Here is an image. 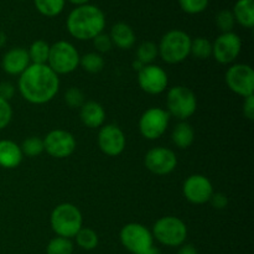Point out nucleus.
Instances as JSON below:
<instances>
[{
	"label": "nucleus",
	"instance_id": "a878e982",
	"mask_svg": "<svg viewBox=\"0 0 254 254\" xmlns=\"http://www.w3.org/2000/svg\"><path fill=\"white\" fill-rule=\"evenodd\" d=\"M104 59L98 52H89L79 57V66L88 73H99L104 68Z\"/></svg>",
	"mask_w": 254,
	"mask_h": 254
},
{
	"label": "nucleus",
	"instance_id": "6e6552de",
	"mask_svg": "<svg viewBox=\"0 0 254 254\" xmlns=\"http://www.w3.org/2000/svg\"><path fill=\"white\" fill-rule=\"evenodd\" d=\"M119 240L122 246L131 254L143 253L154 246V238L150 231L144 225L136 222L123 226L119 233Z\"/></svg>",
	"mask_w": 254,
	"mask_h": 254
},
{
	"label": "nucleus",
	"instance_id": "4be33fe9",
	"mask_svg": "<svg viewBox=\"0 0 254 254\" xmlns=\"http://www.w3.org/2000/svg\"><path fill=\"white\" fill-rule=\"evenodd\" d=\"M171 140L179 149H188L195 140V131L188 122H180L176 124L171 134Z\"/></svg>",
	"mask_w": 254,
	"mask_h": 254
},
{
	"label": "nucleus",
	"instance_id": "cd10ccee",
	"mask_svg": "<svg viewBox=\"0 0 254 254\" xmlns=\"http://www.w3.org/2000/svg\"><path fill=\"white\" fill-rule=\"evenodd\" d=\"M158 55V45L151 41L141 42L136 49V60L143 64H151Z\"/></svg>",
	"mask_w": 254,
	"mask_h": 254
},
{
	"label": "nucleus",
	"instance_id": "2eb2a0df",
	"mask_svg": "<svg viewBox=\"0 0 254 254\" xmlns=\"http://www.w3.org/2000/svg\"><path fill=\"white\" fill-rule=\"evenodd\" d=\"M183 192L186 200L193 205H203L208 202L213 193L211 181L201 174L190 175L183 185Z\"/></svg>",
	"mask_w": 254,
	"mask_h": 254
},
{
	"label": "nucleus",
	"instance_id": "37998d69",
	"mask_svg": "<svg viewBox=\"0 0 254 254\" xmlns=\"http://www.w3.org/2000/svg\"><path fill=\"white\" fill-rule=\"evenodd\" d=\"M5 44H6V35L2 31H0V49H1Z\"/></svg>",
	"mask_w": 254,
	"mask_h": 254
},
{
	"label": "nucleus",
	"instance_id": "a19ab883",
	"mask_svg": "<svg viewBox=\"0 0 254 254\" xmlns=\"http://www.w3.org/2000/svg\"><path fill=\"white\" fill-rule=\"evenodd\" d=\"M71 4L76 5V6H79V5H84V4H89L91 0H68Z\"/></svg>",
	"mask_w": 254,
	"mask_h": 254
},
{
	"label": "nucleus",
	"instance_id": "423d86ee",
	"mask_svg": "<svg viewBox=\"0 0 254 254\" xmlns=\"http://www.w3.org/2000/svg\"><path fill=\"white\" fill-rule=\"evenodd\" d=\"M79 57L78 51L71 42L61 40L50 46L47 66L56 74H68L79 66Z\"/></svg>",
	"mask_w": 254,
	"mask_h": 254
},
{
	"label": "nucleus",
	"instance_id": "4468645a",
	"mask_svg": "<svg viewBox=\"0 0 254 254\" xmlns=\"http://www.w3.org/2000/svg\"><path fill=\"white\" fill-rule=\"evenodd\" d=\"M168 73L158 64H145L138 72L139 87L148 94L156 96L163 93L168 87Z\"/></svg>",
	"mask_w": 254,
	"mask_h": 254
},
{
	"label": "nucleus",
	"instance_id": "dca6fc26",
	"mask_svg": "<svg viewBox=\"0 0 254 254\" xmlns=\"http://www.w3.org/2000/svg\"><path fill=\"white\" fill-rule=\"evenodd\" d=\"M126 134L116 124L102 126L98 133V146L108 156H118L126 149Z\"/></svg>",
	"mask_w": 254,
	"mask_h": 254
},
{
	"label": "nucleus",
	"instance_id": "e433bc0d",
	"mask_svg": "<svg viewBox=\"0 0 254 254\" xmlns=\"http://www.w3.org/2000/svg\"><path fill=\"white\" fill-rule=\"evenodd\" d=\"M15 94V87L14 84L10 82H1L0 83V98L5 99V101H10Z\"/></svg>",
	"mask_w": 254,
	"mask_h": 254
},
{
	"label": "nucleus",
	"instance_id": "f03ea898",
	"mask_svg": "<svg viewBox=\"0 0 254 254\" xmlns=\"http://www.w3.org/2000/svg\"><path fill=\"white\" fill-rule=\"evenodd\" d=\"M67 31L79 41L93 40L106 27V15L98 6L84 4L76 6L66 20Z\"/></svg>",
	"mask_w": 254,
	"mask_h": 254
},
{
	"label": "nucleus",
	"instance_id": "a211bd4d",
	"mask_svg": "<svg viewBox=\"0 0 254 254\" xmlns=\"http://www.w3.org/2000/svg\"><path fill=\"white\" fill-rule=\"evenodd\" d=\"M79 118L82 123L88 128H101L106 121V111L98 102H84L83 106L79 108Z\"/></svg>",
	"mask_w": 254,
	"mask_h": 254
},
{
	"label": "nucleus",
	"instance_id": "c9c22d12",
	"mask_svg": "<svg viewBox=\"0 0 254 254\" xmlns=\"http://www.w3.org/2000/svg\"><path fill=\"white\" fill-rule=\"evenodd\" d=\"M208 202H211L216 210H223L228 206V197L222 192H213Z\"/></svg>",
	"mask_w": 254,
	"mask_h": 254
},
{
	"label": "nucleus",
	"instance_id": "393cba45",
	"mask_svg": "<svg viewBox=\"0 0 254 254\" xmlns=\"http://www.w3.org/2000/svg\"><path fill=\"white\" fill-rule=\"evenodd\" d=\"M76 243L79 248L84 251H93L98 247L99 238L98 235L94 230L88 227H82L74 236Z\"/></svg>",
	"mask_w": 254,
	"mask_h": 254
},
{
	"label": "nucleus",
	"instance_id": "412c9836",
	"mask_svg": "<svg viewBox=\"0 0 254 254\" xmlns=\"http://www.w3.org/2000/svg\"><path fill=\"white\" fill-rule=\"evenodd\" d=\"M236 22L246 29L254 26V1L253 0H237L232 10Z\"/></svg>",
	"mask_w": 254,
	"mask_h": 254
},
{
	"label": "nucleus",
	"instance_id": "c85d7f7f",
	"mask_svg": "<svg viewBox=\"0 0 254 254\" xmlns=\"http://www.w3.org/2000/svg\"><path fill=\"white\" fill-rule=\"evenodd\" d=\"M73 243L71 240L56 236L49 242L46 247V254H72Z\"/></svg>",
	"mask_w": 254,
	"mask_h": 254
},
{
	"label": "nucleus",
	"instance_id": "39448f33",
	"mask_svg": "<svg viewBox=\"0 0 254 254\" xmlns=\"http://www.w3.org/2000/svg\"><path fill=\"white\" fill-rule=\"evenodd\" d=\"M154 240L165 247H180L188 238V227L185 222L175 216H165L154 223Z\"/></svg>",
	"mask_w": 254,
	"mask_h": 254
},
{
	"label": "nucleus",
	"instance_id": "9d476101",
	"mask_svg": "<svg viewBox=\"0 0 254 254\" xmlns=\"http://www.w3.org/2000/svg\"><path fill=\"white\" fill-rule=\"evenodd\" d=\"M226 84L237 96L250 97L254 94V71L250 64H235L226 72Z\"/></svg>",
	"mask_w": 254,
	"mask_h": 254
},
{
	"label": "nucleus",
	"instance_id": "f3484780",
	"mask_svg": "<svg viewBox=\"0 0 254 254\" xmlns=\"http://www.w3.org/2000/svg\"><path fill=\"white\" fill-rule=\"evenodd\" d=\"M31 64L26 49L14 47L9 50L1 59V67L10 76H20Z\"/></svg>",
	"mask_w": 254,
	"mask_h": 254
},
{
	"label": "nucleus",
	"instance_id": "aec40b11",
	"mask_svg": "<svg viewBox=\"0 0 254 254\" xmlns=\"http://www.w3.org/2000/svg\"><path fill=\"white\" fill-rule=\"evenodd\" d=\"M109 37H111L113 46H117L121 50H129L135 44L134 30L126 22L114 24L111 29Z\"/></svg>",
	"mask_w": 254,
	"mask_h": 254
},
{
	"label": "nucleus",
	"instance_id": "0eeeda50",
	"mask_svg": "<svg viewBox=\"0 0 254 254\" xmlns=\"http://www.w3.org/2000/svg\"><path fill=\"white\" fill-rule=\"evenodd\" d=\"M166 111L170 117L186 122L197 108L196 94L185 86H175L170 88L166 94Z\"/></svg>",
	"mask_w": 254,
	"mask_h": 254
},
{
	"label": "nucleus",
	"instance_id": "1a4fd4ad",
	"mask_svg": "<svg viewBox=\"0 0 254 254\" xmlns=\"http://www.w3.org/2000/svg\"><path fill=\"white\" fill-rule=\"evenodd\" d=\"M170 114L166 109L151 107L141 114L139 119V131L148 140L159 139L168 129Z\"/></svg>",
	"mask_w": 254,
	"mask_h": 254
},
{
	"label": "nucleus",
	"instance_id": "473e14b6",
	"mask_svg": "<svg viewBox=\"0 0 254 254\" xmlns=\"http://www.w3.org/2000/svg\"><path fill=\"white\" fill-rule=\"evenodd\" d=\"M83 92L77 87H71L64 93V102L69 108H81L86 102Z\"/></svg>",
	"mask_w": 254,
	"mask_h": 254
},
{
	"label": "nucleus",
	"instance_id": "c756f323",
	"mask_svg": "<svg viewBox=\"0 0 254 254\" xmlns=\"http://www.w3.org/2000/svg\"><path fill=\"white\" fill-rule=\"evenodd\" d=\"M22 155H26L29 158H35V156L41 155L45 151L44 149V139L39 136H29L25 139L21 144Z\"/></svg>",
	"mask_w": 254,
	"mask_h": 254
},
{
	"label": "nucleus",
	"instance_id": "2f4dec72",
	"mask_svg": "<svg viewBox=\"0 0 254 254\" xmlns=\"http://www.w3.org/2000/svg\"><path fill=\"white\" fill-rule=\"evenodd\" d=\"M208 1L210 0H179V5L186 14L196 15L207 9Z\"/></svg>",
	"mask_w": 254,
	"mask_h": 254
},
{
	"label": "nucleus",
	"instance_id": "bb28decb",
	"mask_svg": "<svg viewBox=\"0 0 254 254\" xmlns=\"http://www.w3.org/2000/svg\"><path fill=\"white\" fill-rule=\"evenodd\" d=\"M190 55L197 60H207L212 56V42L206 37H196L191 40Z\"/></svg>",
	"mask_w": 254,
	"mask_h": 254
},
{
	"label": "nucleus",
	"instance_id": "ddd939ff",
	"mask_svg": "<svg viewBox=\"0 0 254 254\" xmlns=\"http://www.w3.org/2000/svg\"><path fill=\"white\" fill-rule=\"evenodd\" d=\"M144 165L154 175L164 176L175 170L178 165V158L171 149L156 146L146 153L144 158Z\"/></svg>",
	"mask_w": 254,
	"mask_h": 254
},
{
	"label": "nucleus",
	"instance_id": "7c9ffc66",
	"mask_svg": "<svg viewBox=\"0 0 254 254\" xmlns=\"http://www.w3.org/2000/svg\"><path fill=\"white\" fill-rule=\"evenodd\" d=\"M216 25H217L218 30L221 32H232L233 31V27H235L236 24V20L235 16H233L232 11L231 10H221L218 11V14L216 15Z\"/></svg>",
	"mask_w": 254,
	"mask_h": 254
},
{
	"label": "nucleus",
	"instance_id": "9b49d317",
	"mask_svg": "<svg viewBox=\"0 0 254 254\" xmlns=\"http://www.w3.org/2000/svg\"><path fill=\"white\" fill-rule=\"evenodd\" d=\"M76 139L69 131L64 129H54L44 139V149L50 156L56 159H66L76 150Z\"/></svg>",
	"mask_w": 254,
	"mask_h": 254
},
{
	"label": "nucleus",
	"instance_id": "f8f14e48",
	"mask_svg": "<svg viewBox=\"0 0 254 254\" xmlns=\"http://www.w3.org/2000/svg\"><path fill=\"white\" fill-rule=\"evenodd\" d=\"M242 50V40L236 32H223L212 42V56L221 64H230L237 60Z\"/></svg>",
	"mask_w": 254,
	"mask_h": 254
},
{
	"label": "nucleus",
	"instance_id": "6ab92c4d",
	"mask_svg": "<svg viewBox=\"0 0 254 254\" xmlns=\"http://www.w3.org/2000/svg\"><path fill=\"white\" fill-rule=\"evenodd\" d=\"M22 151L15 141L0 140V166L4 169H15L21 164Z\"/></svg>",
	"mask_w": 254,
	"mask_h": 254
},
{
	"label": "nucleus",
	"instance_id": "20e7f679",
	"mask_svg": "<svg viewBox=\"0 0 254 254\" xmlns=\"http://www.w3.org/2000/svg\"><path fill=\"white\" fill-rule=\"evenodd\" d=\"M191 37L183 30H170L161 37L158 45L159 56L169 64L185 61L190 56Z\"/></svg>",
	"mask_w": 254,
	"mask_h": 254
},
{
	"label": "nucleus",
	"instance_id": "72a5a7b5",
	"mask_svg": "<svg viewBox=\"0 0 254 254\" xmlns=\"http://www.w3.org/2000/svg\"><path fill=\"white\" fill-rule=\"evenodd\" d=\"M92 41H93V46L96 49V51L101 55L109 52L112 50V47H113L111 37H109L108 34H104V32H101L99 35H97Z\"/></svg>",
	"mask_w": 254,
	"mask_h": 254
},
{
	"label": "nucleus",
	"instance_id": "7ed1b4c3",
	"mask_svg": "<svg viewBox=\"0 0 254 254\" xmlns=\"http://www.w3.org/2000/svg\"><path fill=\"white\" fill-rule=\"evenodd\" d=\"M50 225L56 236L71 240L83 227V217L79 208L73 203H60L52 210Z\"/></svg>",
	"mask_w": 254,
	"mask_h": 254
},
{
	"label": "nucleus",
	"instance_id": "58836bf2",
	"mask_svg": "<svg viewBox=\"0 0 254 254\" xmlns=\"http://www.w3.org/2000/svg\"><path fill=\"white\" fill-rule=\"evenodd\" d=\"M178 254H198V252L197 250H196L195 246L184 243V245L180 246V248H179Z\"/></svg>",
	"mask_w": 254,
	"mask_h": 254
},
{
	"label": "nucleus",
	"instance_id": "f704fd0d",
	"mask_svg": "<svg viewBox=\"0 0 254 254\" xmlns=\"http://www.w3.org/2000/svg\"><path fill=\"white\" fill-rule=\"evenodd\" d=\"M12 118V108L9 101L0 98V130L6 128Z\"/></svg>",
	"mask_w": 254,
	"mask_h": 254
},
{
	"label": "nucleus",
	"instance_id": "79ce46f5",
	"mask_svg": "<svg viewBox=\"0 0 254 254\" xmlns=\"http://www.w3.org/2000/svg\"><path fill=\"white\" fill-rule=\"evenodd\" d=\"M139 254H161V253H160V251L158 250V248L154 247V246H153V247H150V248H149V250H146L145 252L139 253Z\"/></svg>",
	"mask_w": 254,
	"mask_h": 254
},
{
	"label": "nucleus",
	"instance_id": "ea45409f",
	"mask_svg": "<svg viewBox=\"0 0 254 254\" xmlns=\"http://www.w3.org/2000/svg\"><path fill=\"white\" fill-rule=\"evenodd\" d=\"M131 66H133V69H134V71L139 72V71H140L141 68H143L144 66H145V64H141L140 61H138V60L135 59V61H133V64H131Z\"/></svg>",
	"mask_w": 254,
	"mask_h": 254
},
{
	"label": "nucleus",
	"instance_id": "4c0bfd02",
	"mask_svg": "<svg viewBox=\"0 0 254 254\" xmlns=\"http://www.w3.org/2000/svg\"><path fill=\"white\" fill-rule=\"evenodd\" d=\"M243 114L248 121H253L254 118V94L246 97L243 102Z\"/></svg>",
	"mask_w": 254,
	"mask_h": 254
},
{
	"label": "nucleus",
	"instance_id": "5701e85b",
	"mask_svg": "<svg viewBox=\"0 0 254 254\" xmlns=\"http://www.w3.org/2000/svg\"><path fill=\"white\" fill-rule=\"evenodd\" d=\"M30 62L32 64H47L50 54V45L44 40H36L27 50Z\"/></svg>",
	"mask_w": 254,
	"mask_h": 254
},
{
	"label": "nucleus",
	"instance_id": "b1692460",
	"mask_svg": "<svg viewBox=\"0 0 254 254\" xmlns=\"http://www.w3.org/2000/svg\"><path fill=\"white\" fill-rule=\"evenodd\" d=\"M34 4L41 15L46 17H55L64 11L66 0H34Z\"/></svg>",
	"mask_w": 254,
	"mask_h": 254
},
{
	"label": "nucleus",
	"instance_id": "f257e3e1",
	"mask_svg": "<svg viewBox=\"0 0 254 254\" xmlns=\"http://www.w3.org/2000/svg\"><path fill=\"white\" fill-rule=\"evenodd\" d=\"M17 88L26 102L45 104L56 97L60 89L59 74L47 64H30L20 74Z\"/></svg>",
	"mask_w": 254,
	"mask_h": 254
}]
</instances>
